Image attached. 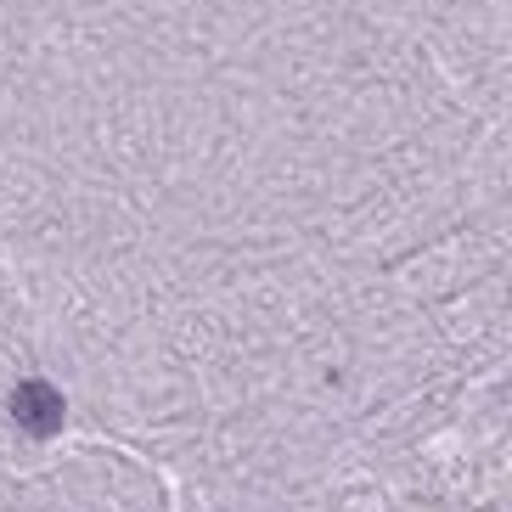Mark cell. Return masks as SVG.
<instances>
[{
  "label": "cell",
  "mask_w": 512,
  "mask_h": 512,
  "mask_svg": "<svg viewBox=\"0 0 512 512\" xmlns=\"http://www.w3.org/2000/svg\"><path fill=\"white\" fill-rule=\"evenodd\" d=\"M12 422L23 428L29 439H51L62 428V394L51 389L46 377H29L12 389Z\"/></svg>",
  "instance_id": "cell-1"
}]
</instances>
